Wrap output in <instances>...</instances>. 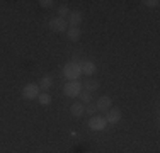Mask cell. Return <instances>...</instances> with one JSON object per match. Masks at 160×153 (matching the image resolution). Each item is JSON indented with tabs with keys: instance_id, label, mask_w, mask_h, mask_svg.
Returning a JSON list of instances; mask_svg holds the SVG:
<instances>
[{
	"instance_id": "1",
	"label": "cell",
	"mask_w": 160,
	"mask_h": 153,
	"mask_svg": "<svg viewBox=\"0 0 160 153\" xmlns=\"http://www.w3.org/2000/svg\"><path fill=\"white\" fill-rule=\"evenodd\" d=\"M63 75L68 78V82H72V80H78L80 75H82V72H80V65L77 63V61H68V63L63 67Z\"/></svg>"
},
{
	"instance_id": "2",
	"label": "cell",
	"mask_w": 160,
	"mask_h": 153,
	"mask_svg": "<svg viewBox=\"0 0 160 153\" xmlns=\"http://www.w3.org/2000/svg\"><path fill=\"white\" fill-rule=\"evenodd\" d=\"M63 92L67 97H78L80 92H82V83L78 80H72V82H67L63 85Z\"/></svg>"
},
{
	"instance_id": "3",
	"label": "cell",
	"mask_w": 160,
	"mask_h": 153,
	"mask_svg": "<svg viewBox=\"0 0 160 153\" xmlns=\"http://www.w3.org/2000/svg\"><path fill=\"white\" fill-rule=\"evenodd\" d=\"M41 94L39 90V85L38 83H28V85H24V89H22V97L26 99V101H34V99H38Z\"/></svg>"
},
{
	"instance_id": "4",
	"label": "cell",
	"mask_w": 160,
	"mask_h": 153,
	"mask_svg": "<svg viewBox=\"0 0 160 153\" xmlns=\"http://www.w3.org/2000/svg\"><path fill=\"white\" fill-rule=\"evenodd\" d=\"M49 29L53 32H65L68 29V22L67 19H62V17H53L49 21Z\"/></svg>"
},
{
	"instance_id": "5",
	"label": "cell",
	"mask_w": 160,
	"mask_h": 153,
	"mask_svg": "<svg viewBox=\"0 0 160 153\" xmlns=\"http://www.w3.org/2000/svg\"><path fill=\"white\" fill-rule=\"evenodd\" d=\"M106 126H108V121L102 116H92L89 119V128L92 131H102V129H106Z\"/></svg>"
},
{
	"instance_id": "6",
	"label": "cell",
	"mask_w": 160,
	"mask_h": 153,
	"mask_svg": "<svg viewBox=\"0 0 160 153\" xmlns=\"http://www.w3.org/2000/svg\"><path fill=\"white\" fill-rule=\"evenodd\" d=\"M104 117H106V121H108V124H118V122L121 121V111L118 109V107H111Z\"/></svg>"
},
{
	"instance_id": "7",
	"label": "cell",
	"mask_w": 160,
	"mask_h": 153,
	"mask_svg": "<svg viewBox=\"0 0 160 153\" xmlns=\"http://www.w3.org/2000/svg\"><path fill=\"white\" fill-rule=\"evenodd\" d=\"M78 65H80V72H82L83 75H92V73H96V70H97L96 63L90 61V60H83V61H80Z\"/></svg>"
},
{
	"instance_id": "8",
	"label": "cell",
	"mask_w": 160,
	"mask_h": 153,
	"mask_svg": "<svg viewBox=\"0 0 160 153\" xmlns=\"http://www.w3.org/2000/svg\"><path fill=\"white\" fill-rule=\"evenodd\" d=\"M96 107H97V111L108 112V111L112 107V99H109L108 95H104V97H101V99H99V101L96 102Z\"/></svg>"
},
{
	"instance_id": "9",
	"label": "cell",
	"mask_w": 160,
	"mask_h": 153,
	"mask_svg": "<svg viewBox=\"0 0 160 153\" xmlns=\"http://www.w3.org/2000/svg\"><path fill=\"white\" fill-rule=\"evenodd\" d=\"M82 19H83V15L82 12H70L68 14V24H70V27H78V24H82Z\"/></svg>"
},
{
	"instance_id": "10",
	"label": "cell",
	"mask_w": 160,
	"mask_h": 153,
	"mask_svg": "<svg viewBox=\"0 0 160 153\" xmlns=\"http://www.w3.org/2000/svg\"><path fill=\"white\" fill-rule=\"evenodd\" d=\"M70 112L73 114L75 117H82L83 114H85V106H83L82 102H73L70 107Z\"/></svg>"
},
{
	"instance_id": "11",
	"label": "cell",
	"mask_w": 160,
	"mask_h": 153,
	"mask_svg": "<svg viewBox=\"0 0 160 153\" xmlns=\"http://www.w3.org/2000/svg\"><path fill=\"white\" fill-rule=\"evenodd\" d=\"M80 36H82V31H80L78 27H68L67 29V37H68V41H72V43H77V41L80 39Z\"/></svg>"
},
{
	"instance_id": "12",
	"label": "cell",
	"mask_w": 160,
	"mask_h": 153,
	"mask_svg": "<svg viewBox=\"0 0 160 153\" xmlns=\"http://www.w3.org/2000/svg\"><path fill=\"white\" fill-rule=\"evenodd\" d=\"M99 89V82L97 80H85V82L82 83V90H85V92H96Z\"/></svg>"
},
{
	"instance_id": "13",
	"label": "cell",
	"mask_w": 160,
	"mask_h": 153,
	"mask_svg": "<svg viewBox=\"0 0 160 153\" xmlns=\"http://www.w3.org/2000/svg\"><path fill=\"white\" fill-rule=\"evenodd\" d=\"M39 90H49L51 89V85H53V78L49 75H44V76H41V80H39Z\"/></svg>"
},
{
	"instance_id": "14",
	"label": "cell",
	"mask_w": 160,
	"mask_h": 153,
	"mask_svg": "<svg viewBox=\"0 0 160 153\" xmlns=\"http://www.w3.org/2000/svg\"><path fill=\"white\" fill-rule=\"evenodd\" d=\"M78 99H80L78 102H82L83 106H87V104H90V102H92V95H90V92H85V90L80 92Z\"/></svg>"
},
{
	"instance_id": "15",
	"label": "cell",
	"mask_w": 160,
	"mask_h": 153,
	"mask_svg": "<svg viewBox=\"0 0 160 153\" xmlns=\"http://www.w3.org/2000/svg\"><path fill=\"white\" fill-rule=\"evenodd\" d=\"M38 101H39V104H41V106H49V104H51V97H49V94H46V92L39 94Z\"/></svg>"
},
{
	"instance_id": "16",
	"label": "cell",
	"mask_w": 160,
	"mask_h": 153,
	"mask_svg": "<svg viewBox=\"0 0 160 153\" xmlns=\"http://www.w3.org/2000/svg\"><path fill=\"white\" fill-rule=\"evenodd\" d=\"M96 112H97V107H96V104H94V102H90V104L85 106V114H89L90 117L96 116Z\"/></svg>"
},
{
	"instance_id": "17",
	"label": "cell",
	"mask_w": 160,
	"mask_h": 153,
	"mask_svg": "<svg viewBox=\"0 0 160 153\" xmlns=\"http://www.w3.org/2000/svg\"><path fill=\"white\" fill-rule=\"evenodd\" d=\"M68 14H70V10H68V7L67 5H62V7H58V17H68Z\"/></svg>"
},
{
	"instance_id": "18",
	"label": "cell",
	"mask_w": 160,
	"mask_h": 153,
	"mask_svg": "<svg viewBox=\"0 0 160 153\" xmlns=\"http://www.w3.org/2000/svg\"><path fill=\"white\" fill-rule=\"evenodd\" d=\"M53 3H55L53 0H41V2H39V5L43 7V9H49V7L53 5Z\"/></svg>"
},
{
	"instance_id": "19",
	"label": "cell",
	"mask_w": 160,
	"mask_h": 153,
	"mask_svg": "<svg viewBox=\"0 0 160 153\" xmlns=\"http://www.w3.org/2000/svg\"><path fill=\"white\" fill-rule=\"evenodd\" d=\"M143 3H145V5H147V7H157L160 2H158V0H145Z\"/></svg>"
}]
</instances>
